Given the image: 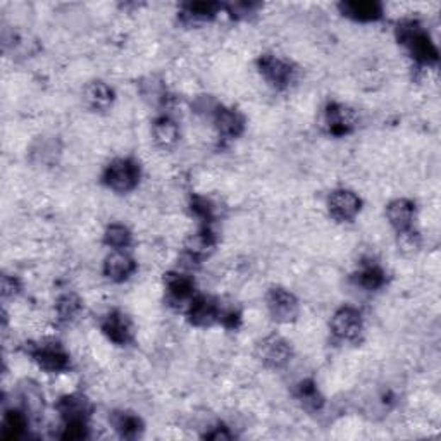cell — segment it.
<instances>
[{"label": "cell", "mask_w": 441, "mask_h": 441, "mask_svg": "<svg viewBox=\"0 0 441 441\" xmlns=\"http://www.w3.org/2000/svg\"><path fill=\"white\" fill-rule=\"evenodd\" d=\"M131 235L128 228L121 226V224H112L106 231V243L114 248H124L130 245Z\"/></svg>", "instance_id": "obj_24"}, {"label": "cell", "mask_w": 441, "mask_h": 441, "mask_svg": "<svg viewBox=\"0 0 441 441\" xmlns=\"http://www.w3.org/2000/svg\"><path fill=\"white\" fill-rule=\"evenodd\" d=\"M328 206H330V212L335 219L350 220L360 211V200L352 191L340 190L330 196V203Z\"/></svg>", "instance_id": "obj_5"}, {"label": "cell", "mask_w": 441, "mask_h": 441, "mask_svg": "<svg viewBox=\"0 0 441 441\" xmlns=\"http://www.w3.org/2000/svg\"><path fill=\"white\" fill-rule=\"evenodd\" d=\"M133 271H135L133 259L128 257L126 254H121V252L111 254L109 257L106 259V264H104V272H106L107 278L112 279V281H123V279H126Z\"/></svg>", "instance_id": "obj_11"}, {"label": "cell", "mask_w": 441, "mask_h": 441, "mask_svg": "<svg viewBox=\"0 0 441 441\" xmlns=\"http://www.w3.org/2000/svg\"><path fill=\"white\" fill-rule=\"evenodd\" d=\"M386 216L388 219H390L391 226L395 228L398 233L411 230L412 220H414V203L403 199L395 200V202H391L390 206H388Z\"/></svg>", "instance_id": "obj_8"}, {"label": "cell", "mask_w": 441, "mask_h": 441, "mask_svg": "<svg viewBox=\"0 0 441 441\" xmlns=\"http://www.w3.org/2000/svg\"><path fill=\"white\" fill-rule=\"evenodd\" d=\"M2 291H4V295H6V296L14 295L16 291H18V281H16V279L7 278V276H4V279H2Z\"/></svg>", "instance_id": "obj_29"}, {"label": "cell", "mask_w": 441, "mask_h": 441, "mask_svg": "<svg viewBox=\"0 0 441 441\" xmlns=\"http://www.w3.org/2000/svg\"><path fill=\"white\" fill-rule=\"evenodd\" d=\"M85 435H86V429H85V423H83V420H69V423H67L66 432L62 435V438L82 440V438H85Z\"/></svg>", "instance_id": "obj_28"}, {"label": "cell", "mask_w": 441, "mask_h": 441, "mask_svg": "<svg viewBox=\"0 0 441 441\" xmlns=\"http://www.w3.org/2000/svg\"><path fill=\"white\" fill-rule=\"evenodd\" d=\"M398 28H400L398 30L400 40L408 47V50H411L412 57H414L415 61L424 64L438 61V50H436V47L432 45L431 38H429L424 31H420L414 23H405V25Z\"/></svg>", "instance_id": "obj_1"}, {"label": "cell", "mask_w": 441, "mask_h": 441, "mask_svg": "<svg viewBox=\"0 0 441 441\" xmlns=\"http://www.w3.org/2000/svg\"><path fill=\"white\" fill-rule=\"evenodd\" d=\"M340 11L348 18L357 19V21H374L381 16V4L371 2H360V0H354V2H343L340 4Z\"/></svg>", "instance_id": "obj_10"}, {"label": "cell", "mask_w": 441, "mask_h": 441, "mask_svg": "<svg viewBox=\"0 0 441 441\" xmlns=\"http://www.w3.org/2000/svg\"><path fill=\"white\" fill-rule=\"evenodd\" d=\"M59 411L67 420H83L90 412V403L82 395L64 396L59 402Z\"/></svg>", "instance_id": "obj_13"}, {"label": "cell", "mask_w": 441, "mask_h": 441, "mask_svg": "<svg viewBox=\"0 0 441 441\" xmlns=\"http://www.w3.org/2000/svg\"><path fill=\"white\" fill-rule=\"evenodd\" d=\"M219 6L214 2H194L184 6V16L191 19H207L218 13Z\"/></svg>", "instance_id": "obj_23"}, {"label": "cell", "mask_w": 441, "mask_h": 441, "mask_svg": "<svg viewBox=\"0 0 441 441\" xmlns=\"http://www.w3.org/2000/svg\"><path fill=\"white\" fill-rule=\"evenodd\" d=\"M216 124H218L219 133L224 136H238L243 130V118L236 111L219 109L216 116Z\"/></svg>", "instance_id": "obj_16"}, {"label": "cell", "mask_w": 441, "mask_h": 441, "mask_svg": "<svg viewBox=\"0 0 441 441\" xmlns=\"http://www.w3.org/2000/svg\"><path fill=\"white\" fill-rule=\"evenodd\" d=\"M140 171L135 162L128 159L114 160L106 171V183L116 191H130L138 183Z\"/></svg>", "instance_id": "obj_2"}, {"label": "cell", "mask_w": 441, "mask_h": 441, "mask_svg": "<svg viewBox=\"0 0 441 441\" xmlns=\"http://www.w3.org/2000/svg\"><path fill=\"white\" fill-rule=\"evenodd\" d=\"M218 318V308H216L212 300L200 296L190 307V320L196 326H208Z\"/></svg>", "instance_id": "obj_14"}, {"label": "cell", "mask_w": 441, "mask_h": 441, "mask_svg": "<svg viewBox=\"0 0 441 441\" xmlns=\"http://www.w3.org/2000/svg\"><path fill=\"white\" fill-rule=\"evenodd\" d=\"M79 308H82V303H79V300L76 298L74 295L62 296V298L59 300V303H57L59 316H61L62 319H71L73 316L78 314Z\"/></svg>", "instance_id": "obj_26"}, {"label": "cell", "mask_w": 441, "mask_h": 441, "mask_svg": "<svg viewBox=\"0 0 441 441\" xmlns=\"http://www.w3.org/2000/svg\"><path fill=\"white\" fill-rule=\"evenodd\" d=\"M331 326L336 336H340V338L343 340H352L360 333L362 319H360V314L355 311V308L345 307L336 312L335 318H333Z\"/></svg>", "instance_id": "obj_6"}, {"label": "cell", "mask_w": 441, "mask_h": 441, "mask_svg": "<svg viewBox=\"0 0 441 441\" xmlns=\"http://www.w3.org/2000/svg\"><path fill=\"white\" fill-rule=\"evenodd\" d=\"M102 330L114 343L124 345L131 340V324L126 319V316L119 314V312H112L107 316L102 324Z\"/></svg>", "instance_id": "obj_9"}, {"label": "cell", "mask_w": 441, "mask_h": 441, "mask_svg": "<svg viewBox=\"0 0 441 441\" xmlns=\"http://www.w3.org/2000/svg\"><path fill=\"white\" fill-rule=\"evenodd\" d=\"M85 99L88 106L97 111H106L112 104V90L106 83L94 82L86 86Z\"/></svg>", "instance_id": "obj_15"}, {"label": "cell", "mask_w": 441, "mask_h": 441, "mask_svg": "<svg viewBox=\"0 0 441 441\" xmlns=\"http://www.w3.org/2000/svg\"><path fill=\"white\" fill-rule=\"evenodd\" d=\"M179 138L178 126L171 121V119H159L154 124V140L159 147L162 148H171L176 145Z\"/></svg>", "instance_id": "obj_18"}, {"label": "cell", "mask_w": 441, "mask_h": 441, "mask_svg": "<svg viewBox=\"0 0 441 441\" xmlns=\"http://www.w3.org/2000/svg\"><path fill=\"white\" fill-rule=\"evenodd\" d=\"M112 423L123 436H135L142 429V423H140L138 417L128 414V412H116V415L112 417Z\"/></svg>", "instance_id": "obj_21"}, {"label": "cell", "mask_w": 441, "mask_h": 441, "mask_svg": "<svg viewBox=\"0 0 441 441\" xmlns=\"http://www.w3.org/2000/svg\"><path fill=\"white\" fill-rule=\"evenodd\" d=\"M26 426V420L23 414L19 412H7L6 419H4V429L2 435L6 440H14L18 438L23 432V429Z\"/></svg>", "instance_id": "obj_22"}, {"label": "cell", "mask_w": 441, "mask_h": 441, "mask_svg": "<svg viewBox=\"0 0 441 441\" xmlns=\"http://www.w3.org/2000/svg\"><path fill=\"white\" fill-rule=\"evenodd\" d=\"M267 307L271 316L279 323H290L298 314V303L291 294H288L283 288H274L267 295Z\"/></svg>", "instance_id": "obj_3"}, {"label": "cell", "mask_w": 441, "mask_h": 441, "mask_svg": "<svg viewBox=\"0 0 441 441\" xmlns=\"http://www.w3.org/2000/svg\"><path fill=\"white\" fill-rule=\"evenodd\" d=\"M167 290L174 300H186L194 294V281L186 276L169 274L166 279Z\"/></svg>", "instance_id": "obj_19"}, {"label": "cell", "mask_w": 441, "mask_h": 441, "mask_svg": "<svg viewBox=\"0 0 441 441\" xmlns=\"http://www.w3.org/2000/svg\"><path fill=\"white\" fill-rule=\"evenodd\" d=\"M359 283L367 290H376L384 283V276L378 267H367L359 274Z\"/></svg>", "instance_id": "obj_25"}, {"label": "cell", "mask_w": 441, "mask_h": 441, "mask_svg": "<svg viewBox=\"0 0 441 441\" xmlns=\"http://www.w3.org/2000/svg\"><path fill=\"white\" fill-rule=\"evenodd\" d=\"M398 245L405 254H414L417 248H419V236H417L412 230L402 231L398 238Z\"/></svg>", "instance_id": "obj_27"}, {"label": "cell", "mask_w": 441, "mask_h": 441, "mask_svg": "<svg viewBox=\"0 0 441 441\" xmlns=\"http://www.w3.org/2000/svg\"><path fill=\"white\" fill-rule=\"evenodd\" d=\"M214 248V238L211 233H195L186 240V252L191 257H206L208 252Z\"/></svg>", "instance_id": "obj_20"}, {"label": "cell", "mask_w": 441, "mask_h": 441, "mask_svg": "<svg viewBox=\"0 0 441 441\" xmlns=\"http://www.w3.org/2000/svg\"><path fill=\"white\" fill-rule=\"evenodd\" d=\"M260 71L266 76L267 79L276 86H284L286 83H290L291 79V67L286 62H283L281 59L272 57V55H264L260 59Z\"/></svg>", "instance_id": "obj_7"}, {"label": "cell", "mask_w": 441, "mask_h": 441, "mask_svg": "<svg viewBox=\"0 0 441 441\" xmlns=\"http://www.w3.org/2000/svg\"><path fill=\"white\" fill-rule=\"evenodd\" d=\"M328 116V124H330L331 133L335 135H343L354 124V118H352V112L343 106H331L326 112Z\"/></svg>", "instance_id": "obj_17"}, {"label": "cell", "mask_w": 441, "mask_h": 441, "mask_svg": "<svg viewBox=\"0 0 441 441\" xmlns=\"http://www.w3.org/2000/svg\"><path fill=\"white\" fill-rule=\"evenodd\" d=\"M35 360L38 362V366L49 372H59L64 371L69 364L67 355L62 350L54 347H43L40 350L35 352Z\"/></svg>", "instance_id": "obj_12"}, {"label": "cell", "mask_w": 441, "mask_h": 441, "mask_svg": "<svg viewBox=\"0 0 441 441\" xmlns=\"http://www.w3.org/2000/svg\"><path fill=\"white\" fill-rule=\"evenodd\" d=\"M259 357L266 366L283 367L290 360L291 348L279 336H267L259 345Z\"/></svg>", "instance_id": "obj_4"}]
</instances>
